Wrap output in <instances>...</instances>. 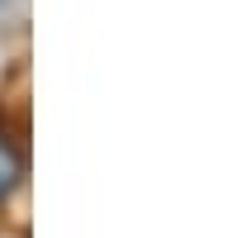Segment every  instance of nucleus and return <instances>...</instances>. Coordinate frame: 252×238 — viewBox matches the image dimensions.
Returning <instances> with one entry per match:
<instances>
[{"label": "nucleus", "instance_id": "obj_1", "mask_svg": "<svg viewBox=\"0 0 252 238\" xmlns=\"http://www.w3.org/2000/svg\"><path fill=\"white\" fill-rule=\"evenodd\" d=\"M19 176H24V157H19V148H14L10 138H0V200L14 196Z\"/></svg>", "mask_w": 252, "mask_h": 238}]
</instances>
